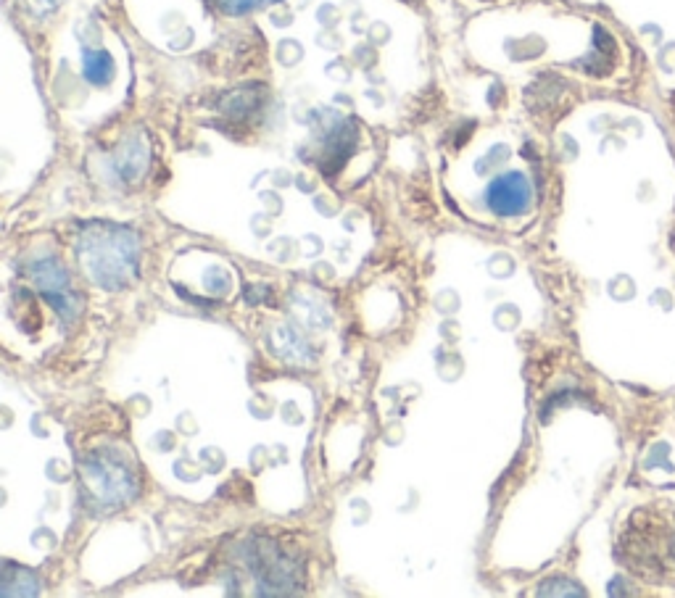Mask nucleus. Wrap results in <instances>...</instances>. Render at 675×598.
<instances>
[{
  "instance_id": "f257e3e1",
  "label": "nucleus",
  "mask_w": 675,
  "mask_h": 598,
  "mask_svg": "<svg viewBox=\"0 0 675 598\" xmlns=\"http://www.w3.org/2000/svg\"><path fill=\"white\" fill-rule=\"evenodd\" d=\"M530 198H533V190H530V180L520 172H509L496 177L491 185H488L486 201L491 206L494 214L499 217H517L528 211Z\"/></svg>"
},
{
  "instance_id": "f03ea898",
  "label": "nucleus",
  "mask_w": 675,
  "mask_h": 598,
  "mask_svg": "<svg viewBox=\"0 0 675 598\" xmlns=\"http://www.w3.org/2000/svg\"><path fill=\"white\" fill-rule=\"evenodd\" d=\"M85 74H88V80L93 82H106V77L111 74L109 56H106V53H90V56L85 58Z\"/></svg>"
},
{
  "instance_id": "7ed1b4c3",
  "label": "nucleus",
  "mask_w": 675,
  "mask_h": 598,
  "mask_svg": "<svg viewBox=\"0 0 675 598\" xmlns=\"http://www.w3.org/2000/svg\"><path fill=\"white\" fill-rule=\"evenodd\" d=\"M219 6L230 8V11H246V8H254L259 3H267V0H217Z\"/></svg>"
}]
</instances>
